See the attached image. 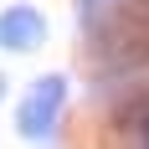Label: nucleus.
<instances>
[{
    "label": "nucleus",
    "instance_id": "1",
    "mask_svg": "<svg viewBox=\"0 0 149 149\" xmlns=\"http://www.w3.org/2000/svg\"><path fill=\"white\" fill-rule=\"evenodd\" d=\"M62 103H67V77H41L36 88L21 98V113H15V129L26 139H52L57 134V113H62Z\"/></svg>",
    "mask_w": 149,
    "mask_h": 149
},
{
    "label": "nucleus",
    "instance_id": "2",
    "mask_svg": "<svg viewBox=\"0 0 149 149\" xmlns=\"http://www.w3.org/2000/svg\"><path fill=\"white\" fill-rule=\"evenodd\" d=\"M46 41V15L36 5H10L0 10V46L5 52H36Z\"/></svg>",
    "mask_w": 149,
    "mask_h": 149
},
{
    "label": "nucleus",
    "instance_id": "3",
    "mask_svg": "<svg viewBox=\"0 0 149 149\" xmlns=\"http://www.w3.org/2000/svg\"><path fill=\"white\" fill-rule=\"evenodd\" d=\"M0 98H5V82H0Z\"/></svg>",
    "mask_w": 149,
    "mask_h": 149
}]
</instances>
